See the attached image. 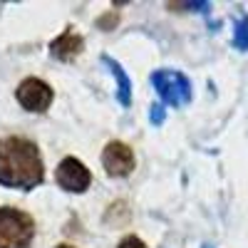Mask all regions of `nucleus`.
Here are the masks:
<instances>
[{
  "instance_id": "1",
  "label": "nucleus",
  "mask_w": 248,
  "mask_h": 248,
  "mask_svg": "<svg viewBox=\"0 0 248 248\" xmlns=\"http://www.w3.org/2000/svg\"><path fill=\"white\" fill-rule=\"evenodd\" d=\"M45 179L43 156L37 147L25 137L0 139V184L10 189L30 191Z\"/></svg>"
},
{
  "instance_id": "2",
  "label": "nucleus",
  "mask_w": 248,
  "mask_h": 248,
  "mask_svg": "<svg viewBox=\"0 0 248 248\" xmlns=\"http://www.w3.org/2000/svg\"><path fill=\"white\" fill-rule=\"evenodd\" d=\"M32 238V216L13 206H0V248H30Z\"/></svg>"
},
{
  "instance_id": "3",
  "label": "nucleus",
  "mask_w": 248,
  "mask_h": 248,
  "mask_svg": "<svg viewBox=\"0 0 248 248\" xmlns=\"http://www.w3.org/2000/svg\"><path fill=\"white\" fill-rule=\"evenodd\" d=\"M152 82L159 92V97L169 105L179 107L184 102L191 99V85L181 72H171V70H156L152 75Z\"/></svg>"
},
{
  "instance_id": "4",
  "label": "nucleus",
  "mask_w": 248,
  "mask_h": 248,
  "mask_svg": "<svg viewBox=\"0 0 248 248\" xmlns=\"http://www.w3.org/2000/svg\"><path fill=\"white\" fill-rule=\"evenodd\" d=\"M17 102L23 105L28 112H47L50 105H52V99H55V92L52 87L47 85L45 79H40V77H28L23 79L17 85Z\"/></svg>"
},
{
  "instance_id": "5",
  "label": "nucleus",
  "mask_w": 248,
  "mask_h": 248,
  "mask_svg": "<svg viewBox=\"0 0 248 248\" xmlns=\"http://www.w3.org/2000/svg\"><path fill=\"white\" fill-rule=\"evenodd\" d=\"M55 179H57V184H60V189L72 191V194L87 191V186L92 184V174H90V169H87L79 159H75V156H65V159L60 161Z\"/></svg>"
},
{
  "instance_id": "6",
  "label": "nucleus",
  "mask_w": 248,
  "mask_h": 248,
  "mask_svg": "<svg viewBox=\"0 0 248 248\" xmlns=\"http://www.w3.org/2000/svg\"><path fill=\"white\" fill-rule=\"evenodd\" d=\"M102 164H105L107 174L112 176H127L134 171V152L129 149V144L124 141H109L105 152H102Z\"/></svg>"
},
{
  "instance_id": "7",
  "label": "nucleus",
  "mask_w": 248,
  "mask_h": 248,
  "mask_svg": "<svg viewBox=\"0 0 248 248\" xmlns=\"http://www.w3.org/2000/svg\"><path fill=\"white\" fill-rule=\"evenodd\" d=\"M82 50H85V40H82V35H77L72 30H65L57 40L50 43V55L60 62H70V60L79 57Z\"/></svg>"
},
{
  "instance_id": "8",
  "label": "nucleus",
  "mask_w": 248,
  "mask_h": 248,
  "mask_svg": "<svg viewBox=\"0 0 248 248\" xmlns=\"http://www.w3.org/2000/svg\"><path fill=\"white\" fill-rule=\"evenodd\" d=\"M102 62H105V65L112 70V75H114V79H117V85H119V102H122L124 107H127L129 102H132V82H129V77L124 75L122 65H119V62H114L112 57L105 55V57H102Z\"/></svg>"
},
{
  "instance_id": "9",
  "label": "nucleus",
  "mask_w": 248,
  "mask_h": 248,
  "mask_svg": "<svg viewBox=\"0 0 248 248\" xmlns=\"http://www.w3.org/2000/svg\"><path fill=\"white\" fill-rule=\"evenodd\" d=\"M117 248H147V243H144L139 236H124Z\"/></svg>"
},
{
  "instance_id": "10",
  "label": "nucleus",
  "mask_w": 248,
  "mask_h": 248,
  "mask_svg": "<svg viewBox=\"0 0 248 248\" xmlns=\"http://www.w3.org/2000/svg\"><path fill=\"white\" fill-rule=\"evenodd\" d=\"M149 117H152L154 124H161V119H164V109L156 105V107H152V114H149Z\"/></svg>"
},
{
  "instance_id": "11",
  "label": "nucleus",
  "mask_w": 248,
  "mask_h": 248,
  "mask_svg": "<svg viewBox=\"0 0 248 248\" xmlns=\"http://www.w3.org/2000/svg\"><path fill=\"white\" fill-rule=\"evenodd\" d=\"M112 23L117 25V15H114V13H109L107 17H102V20H99V28H107V25H112Z\"/></svg>"
},
{
  "instance_id": "12",
  "label": "nucleus",
  "mask_w": 248,
  "mask_h": 248,
  "mask_svg": "<svg viewBox=\"0 0 248 248\" xmlns=\"http://www.w3.org/2000/svg\"><path fill=\"white\" fill-rule=\"evenodd\" d=\"M55 248H75V246H67V243H60V246H55Z\"/></svg>"
}]
</instances>
